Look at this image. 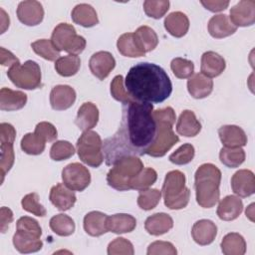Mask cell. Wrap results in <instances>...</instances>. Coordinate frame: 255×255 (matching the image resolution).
<instances>
[{
  "mask_svg": "<svg viewBox=\"0 0 255 255\" xmlns=\"http://www.w3.org/2000/svg\"><path fill=\"white\" fill-rule=\"evenodd\" d=\"M155 136L153 106L137 101L125 104L118 131L103 142L106 164L114 165L122 158L145 154Z\"/></svg>",
  "mask_w": 255,
  "mask_h": 255,
  "instance_id": "1",
  "label": "cell"
},
{
  "mask_svg": "<svg viewBox=\"0 0 255 255\" xmlns=\"http://www.w3.org/2000/svg\"><path fill=\"white\" fill-rule=\"evenodd\" d=\"M125 85L128 93L141 103H162L172 92V84L166 72L161 67L147 62L132 66L127 74Z\"/></svg>",
  "mask_w": 255,
  "mask_h": 255,
  "instance_id": "2",
  "label": "cell"
},
{
  "mask_svg": "<svg viewBox=\"0 0 255 255\" xmlns=\"http://www.w3.org/2000/svg\"><path fill=\"white\" fill-rule=\"evenodd\" d=\"M194 179L197 203L203 208L213 207L220 196V169L212 163H203L195 171Z\"/></svg>",
  "mask_w": 255,
  "mask_h": 255,
  "instance_id": "3",
  "label": "cell"
},
{
  "mask_svg": "<svg viewBox=\"0 0 255 255\" xmlns=\"http://www.w3.org/2000/svg\"><path fill=\"white\" fill-rule=\"evenodd\" d=\"M153 118L156 122V136L145 154L161 157L179 140L172 129L176 119L175 112L171 107H166L154 111Z\"/></svg>",
  "mask_w": 255,
  "mask_h": 255,
  "instance_id": "4",
  "label": "cell"
},
{
  "mask_svg": "<svg viewBox=\"0 0 255 255\" xmlns=\"http://www.w3.org/2000/svg\"><path fill=\"white\" fill-rule=\"evenodd\" d=\"M161 194L167 208L178 210L186 207L189 202L190 190L185 186L184 173L179 170L167 172L162 184Z\"/></svg>",
  "mask_w": 255,
  "mask_h": 255,
  "instance_id": "5",
  "label": "cell"
},
{
  "mask_svg": "<svg viewBox=\"0 0 255 255\" xmlns=\"http://www.w3.org/2000/svg\"><path fill=\"white\" fill-rule=\"evenodd\" d=\"M112 166L107 174V182L119 191L129 190L132 178L143 169V164L138 156L122 158Z\"/></svg>",
  "mask_w": 255,
  "mask_h": 255,
  "instance_id": "6",
  "label": "cell"
},
{
  "mask_svg": "<svg viewBox=\"0 0 255 255\" xmlns=\"http://www.w3.org/2000/svg\"><path fill=\"white\" fill-rule=\"evenodd\" d=\"M76 145L78 155L84 163L92 167H99L103 163V141L99 133L93 130L84 131Z\"/></svg>",
  "mask_w": 255,
  "mask_h": 255,
  "instance_id": "7",
  "label": "cell"
},
{
  "mask_svg": "<svg viewBox=\"0 0 255 255\" xmlns=\"http://www.w3.org/2000/svg\"><path fill=\"white\" fill-rule=\"evenodd\" d=\"M51 41L59 51H66L70 55H79L86 48V40L77 35L73 25L60 23L53 30Z\"/></svg>",
  "mask_w": 255,
  "mask_h": 255,
  "instance_id": "8",
  "label": "cell"
},
{
  "mask_svg": "<svg viewBox=\"0 0 255 255\" xmlns=\"http://www.w3.org/2000/svg\"><path fill=\"white\" fill-rule=\"evenodd\" d=\"M7 76L18 88L24 90H35L42 86L41 69L38 63L32 60L24 64H16L9 68Z\"/></svg>",
  "mask_w": 255,
  "mask_h": 255,
  "instance_id": "9",
  "label": "cell"
},
{
  "mask_svg": "<svg viewBox=\"0 0 255 255\" xmlns=\"http://www.w3.org/2000/svg\"><path fill=\"white\" fill-rule=\"evenodd\" d=\"M63 183L74 191L85 190L91 182L89 169L79 162L66 165L62 170Z\"/></svg>",
  "mask_w": 255,
  "mask_h": 255,
  "instance_id": "10",
  "label": "cell"
},
{
  "mask_svg": "<svg viewBox=\"0 0 255 255\" xmlns=\"http://www.w3.org/2000/svg\"><path fill=\"white\" fill-rule=\"evenodd\" d=\"M16 13L19 21L27 26H36L40 24L44 18L42 4L34 0L20 2Z\"/></svg>",
  "mask_w": 255,
  "mask_h": 255,
  "instance_id": "11",
  "label": "cell"
},
{
  "mask_svg": "<svg viewBox=\"0 0 255 255\" xmlns=\"http://www.w3.org/2000/svg\"><path fill=\"white\" fill-rule=\"evenodd\" d=\"M229 19L236 27L253 25L255 22V2L253 0L239 1L230 9Z\"/></svg>",
  "mask_w": 255,
  "mask_h": 255,
  "instance_id": "12",
  "label": "cell"
},
{
  "mask_svg": "<svg viewBox=\"0 0 255 255\" xmlns=\"http://www.w3.org/2000/svg\"><path fill=\"white\" fill-rule=\"evenodd\" d=\"M116 66V60L110 52L100 51L92 55L89 67L94 76L99 80L106 79Z\"/></svg>",
  "mask_w": 255,
  "mask_h": 255,
  "instance_id": "13",
  "label": "cell"
},
{
  "mask_svg": "<svg viewBox=\"0 0 255 255\" xmlns=\"http://www.w3.org/2000/svg\"><path fill=\"white\" fill-rule=\"evenodd\" d=\"M233 192L239 197H248L255 192V176L249 169L236 171L231 178Z\"/></svg>",
  "mask_w": 255,
  "mask_h": 255,
  "instance_id": "14",
  "label": "cell"
},
{
  "mask_svg": "<svg viewBox=\"0 0 255 255\" xmlns=\"http://www.w3.org/2000/svg\"><path fill=\"white\" fill-rule=\"evenodd\" d=\"M76 101L75 90L68 85L55 86L50 93V104L55 111H65Z\"/></svg>",
  "mask_w": 255,
  "mask_h": 255,
  "instance_id": "15",
  "label": "cell"
},
{
  "mask_svg": "<svg viewBox=\"0 0 255 255\" xmlns=\"http://www.w3.org/2000/svg\"><path fill=\"white\" fill-rule=\"evenodd\" d=\"M49 199L56 208L66 211L75 205L77 197L74 190L68 188L64 183H57L51 188Z\"/></svg>",
  "mask_w": 255,
  "mask_h": 255,
  "instance_id": "16",
  "label": "cell"
},
{
  "mask_svg": "<svg viewBox=\"0 0 255 255\" xmlns=\"http://www.w3.org/2000/svg\"><path fill=\"white\" fill-rule=\"evenodd\" d=\"M218 134L225 147H241L247 144V135L238 126H222L218 128Z\"/></svg>",
  "mask_w": 255,
  "mask_h": 255,
  "instance_id": "17",
  "label": "cell"
},
{
  "mask_svg": "<svg viewBox=\"0 0 255 255\" xmlns=\"http://www.w3.org/2000/svg\"><path fill=\"white\" fill-rule=\"evenodd\" d=\"M216 234L217 226L213 221L208 219H201L196 221L191 229L193 240L201 246L212 243L216 237Z\"/></svg>",
  "mask_w": 255,
  "mask_h": 255,
  "instance_id": "18",
  "label": "cell"
},
{
  "mask_svg": "<svg viewBox=\"0 0 255 255\" xmlns=\"http://www.w3.org/2000/svg\"><path fill=\"white\" fill-rule=\"evenodd\" d=\"M14 247L20 253H33L42 249L43 242L40 236L23 230H17L13 235Z\"/></svg>",
  "mask_w": 255,
  "mask_h": 255,
  "instance_id": "19",
  "label": "cell"
},
{
  "mask_svg": "<svg viewBox=\"0 0 255 255\" xmlns=\"http://www.w3.org/2000/svg\"><path fill=\"white\" fill-rule=\"evenodd\" d=\"M99 122V110L97 106L91 102L84 103L78 110L75 120L76 126L83 131L91 130Z\"/></svg>",
  "mask_w": 255,
  "mask_h": 255,
  "instance_id": "20",
  "label": "cell"
},
{
  "mask_svg": "<svg viewBox=\"0 0 255 255\" xmlns=\"http://www.w3.org/2000/svg\"><path fill=\"white\" fill-rule=\"evenodd\" d=\"M226 63L223 57L213 51H207L201 56V74L208 78L218 77L225 70Z\"/></svg>",
  "mask_w": 255,
  "mask_h": 255,
  "instance_id": "21",
  "label": "cell"
},
{
  "mask_svg": "<svg viewBox=\"0 0 255 255\" xmlns=\"http://www.w3.org/2000/svg\"><path fill=\"white\" fill-rule=\"evenodd\" d=\"M208 32L216 39H221L234 34L237 27L230 21L229 17L225 14H218L212 16L208 22Z\"/></svg>",
  "mask_w": 255,
  "mask_h": 255,
  "instance_id": "22",
  "label": "cell"
},
{
  "mask_svg": "<svg viewBox=\"0 0 255 255\" xmlns=\"http://www.w3.org/2000/svg\"><path fill=\"white\" fill-rule=\"evenodd\" d=\"M243 210L242 200L235 195H227L220 200L217 207V215L221 220L231 221L236 219Z\"/></svg>",
  "mask_w": 255,
  "mask_h": 255,
  "instance_id": "23",
  "label": "cell"
},
{
  "mask_svg": "<svg viewBox=\"0 0 255 255\" xmlns=\"http://www.w3.org/2000/svg\"><path fill=\"white\" fill-rule=\"evenodd\" d=\"M187 90L194 99H203L211 94L213 82L205 75L197 73L191 76L187 81Z\"/></svg>",
  "mask_w": 255,
  "mask_h": 255,
  "instance_id": "24",
  "label": "cell"
},
{
  "mask_svg": "<svg viewBox=\"0 0 255 255\" xmlns=\"http://www.w3.org/2000/svg\"><path fill=\"white\" fill-rule=\"evenodd\" d=\"M107 214L101 211H91L87 213L84 217V229L87 234L99 237L105 233H107Z\"/></svg>",
  "mask_w": 255,
  "mask_h": 255,
  "instance_id": "25",
  "label": "cell"
},
{
  "mask_svg": "<svg viewBox=\"0 0 255 255\" xmlns=\"http://www.w3.org/2000/svg\"><path fill=\"white\" fill-rule=\"evenodd\" d=\"M164 28L171 36L181 38L189 29V19L180 11L172 12L165 17Z\"/></svg>",
  "mask_w": 255,
  "mask_h": 255,
  "instance_id": "26",
  "label": "cell"
},
{
  "mask_svg": "<svg viewBox=\"0 0 255 255\" xmlns=\"http://www.w3.org/2000/svg\"><path fill=\"white\" fill-rule=\"evenodd\" d=\"M201 130V124L196 119L195 114L190 110L183 111L176 124V131L178 134L186 136V137H192L199 133Z\"/></svg>",
  "mask_w": 255,
  "mask_h": 255,
  "instance_id": "27",
  "label": "cell"
},
{
  "mask_svg": "<svg viewBox=\"0 0 255 255\" xmlns=\"http://www.w3.org/2000/svg\"><path fill=\"white\" fill-rule=\"evenodd\" d=\"M27 103V95L21 91L2 88L0 91V109L2 111H17Z\"/></svg>",
  "mask_w": 255,
  "mask_h": 255,
  "instance_id": "28",
  "label": "cell"
},
{
  "mask_svg": "<svg viewBox=\"0 0 255 255\" xmlns=\"http://www.w3.org/2000/svg\"><path fill=\"white\" fill-rule=\"evenodd\" d=\"M173 227V220L170 215L160 212L148 216L144 222V228L147 233L159 236L168 232Z\"/></svg>",
  "mask_w": 255,
  "mask_h": 255,
  "instance_id": "29",
  "label": "cell"
},
{
  "mask_svg": "<svg viewBox=\"0 0 255 255\" xmlns=\"http://www.w3.org/2000/svg\"><path fill=\"white\" fill-rule=\"evenodd\" d=\"M136 226L135 218L130 214L118 213L108 216L107 227L108 230L116 234L128 233L134 230Z\"/></svg>",
  "mask_w": 255,
  "mask_h": 255,
  "instance_id": "30",
  "label": "cell"
},
{
  "mask_svg": "<svg viewBox=\"0 0 255 255\" xmlns=\"http://www.w3.org/2000/svg\"><path fill=\"white\" fill-rule=\"evenodd\" d=\"M71 17L76 24L86 28L94 27L99 23L96 10L91 5L86 3L76 5L72 10Z\"/></svg>",
  "mask_w": 255,
  "mask_h": 255,
  "instance_id": "31",
  "label": "cell"
},
{
  "mask_svg": "<svg viewBox=\"0 0 255 255\" xmlns=\"http://www.w3.org/2000/svg\"><path fill=\"white\" fill-rule=\"evenodd\" d=\"M132 34L137 47L144 53L154 50L158 44L156 33L148 26H140Z\"/></svg>",
  "mask_w": 255,
  "mask_h": 255,
  "instance_id": "32",
  "label": "cell"
},
{
  "mask_svg": "<svg viewBox=\"0 0 255 255\" xmlns=\"http://www.w3.org/2000/svg\"><path fill=\"white\" fill-rule=\"evenodd\" d=\"M225 255H243L246 252V242L242 235L236 232L226 234L220 244Z\"/></svg>",
  "mask_w": 255,
  "mask_h": 255,
  "instance_id": "33",
  "label": "cell"
},
{
  "mask_svg": "<svg viewBox=\"0 0 255 255\" xmlns=\"http://www.w3.org/2000/svg\"><path fill=\"white\" fill-rule=\"evenodd\" d=\"M81 67V60L76 55L60 57L55 62V70L62 77H72L76 75Z\"/></svg>",
  "mask_w": 255,
  "mask_h": 255,
  "instance_id": "34",
  "label": "cell"
},
{
  "mask_svg": "<svg viewBox=\"0 0 255 255\" xmlns=\"http://www.w3.org/2000/svg\"><path fill=\"white\" fill-rule=\"evenodd\" d=\"M51 230L59 236H70L75 232L74 220L66 214H57L50 219Z\"/></svg>",
  "mask_w": 255,
  "mask_h": 255,
  "instance_id": "35",
  "label": "cell"
},
{
  "mask_svg": "<svg viewBox=\"0 0 255 255\" xmlns=\"http://www.w3.org/2000/svg\"><path fill=\"white\" fill-rule=\"evenodd\" d=\"M117 47L119 52L126 57L136 58V57H142L145 55V53L142 52L137 47L132 33H125L121 35L120 38L118 39Z\"/></svg>",
  "mask_w": 255,
  "mask_h": 255,
  "instance_id": "36",
  "label": "cell"
},
{
  "mask_svg": "<svg viewBox=\"0 0 255 255\" xmlns=\"http://www.w3.org/2000/svg\"><path fill=\"white\" fill-rule=\"evenodd\" d=\"M220 161L227 167L234 168L245 160V151L241 147H222L219 152Z\"/></svg>",
  "mask_w": 255,
  "mask_h": 255,
  "instance_id": "37",
  "label": "cell"
},
{
  "mask_svg": "<svg viewBox=\"0 0 255 255\" xmlns=\"http://www.w3.org/2000/svg\"><path fill=\"white\" fill-rule=\"evenodd\" d=\"M45 144L46 141L35 132H28L21 139V148L27 154H41L45 149Z\"/></svg>",
  "mask_w": 255,
  "mask_h": 255,
  "instance_id": "38",
  "label": "cell"
},
{
  "mask_svg": "<svg viewBox=\"0 0 255 255\" xmlns=\"http://www.w3.org/2000/svg\"><path fill=\"white\" fill-rule=\"evenodd\" d=\"M157 179L156 171L151 167L143 168L137 175H135L130 182V189L141 191L149 188Z\"/></svg>",
  "mask_w": 255,
  "mask_h": 255,
  "instance_id": "39",
  "label": "cell"
},
{
  "mask_svg": "<svg viewBox=\"0 0 255 255\" xmlns=\"http://www.w3.org/2000/svg\"><path fill=\"white\" fill-rule=\"evenodd\" d=\"M33 51L48 61H57L60 57V51L54 46L51 40L41 39L31 44Z\"/></svg>",
  "mask_w": 255,
  "mask_h": 255,
  "instance_id": "40",
  "label": "cell"
},
{
  "mask_svg": "<svg viewBox=\"0 0 255 255\" xmlns=\"http://www.w3.org/2000/svg\"><path fill=\"white\" fill-rule=\"evenodd\" d=\"M161 198V190L156 188H147L139 191L137 197V205L143 210H151L159 203Z\"/></svg>",
  "mask_w": 255,
  "mask_h": 255,
  "instance_id": "41",
  "label": "cell"
},
{
  "mask_svg": "<svg viewBox=\"0 0 255 255\" xmlns=\"http://www.w3.org/2000/svg\"><path fill=\"white\" fill-rule=\"evenodd\" d=\"M75 147L67 140H58L54 142L50 149V157L56 161H62L72 157L75 154Z\"/></svg>",
  "mask_w": 255,
  "mask_h": 255,
  "instance_id": "42",
  "label": "cell"
},
{
  "mask_svg": "<svg viewBox=\"0 0 255 255\" xmlns=\"http://www.w3.org/2000/svg\"><path fill=\"white\" fill-rule=\"evenodd\" d=\"M170 69L176 78L187 79L193 75L194 65L190 60L178 57L171 61Z\"/></svg>",
  "mask_w": 255,
  "mask_h": 255,
  "instance_id": "43",
  "label": "cell"
},
{
  "mask_svg": "<svg viewBox=\"0 0 255 255\" xmlns=\"http://www.w3.org/2000/svg\"><path fill=\"white\" fill-rule=\"evenodd\" d=\"M169 9L168 0H146L143 2L144 13L153 19H160Z\"/></svg>",
  "mask_w": 255,
  "mask_h": 255,
  "instance_id": "44",
  "label": "cell"
},
{
  "mask_svg": "<svg viewBox=\"0 0 255 255\" xmlns=\"http://www.w3.org/2000/svg\"><path fill=\"white\" fill-rule=\"evenodd\" d=\"M111 94L115 100L123 103V105L135 101L126 90L122 75H118L113 79L111 83Z\"/></svg>",
  "mask_w": 255,
  "mask_h": 255,
  "instance_id": "45",
  "label": "cell"
},
{
  "mask_svg": "<svg viewBox=\"0 0 255 255\" xmlns=\"http://www.w3.org/2000/svg\"><path fill=\"white\" fill-rule=\"evenodd\" d=\"M22 208L36 216L44 217L47 214L46 208L39 202V195L35 192L29 193L22 198Z\"/></svg>",
  "mask_w": 255,
  "mask_h": 255,
  "instance_id": "46",
  "label": "cell"
},
{
  "mask_svg": "<svg viewBox=\"0 0 255 255\" xmlns=\"http://www.w3.org/2000/svg\"><path fill=\"white\" fill-rule=\"evenodd\" d=\"M195 154L194 146L190 143H184L169 155V160L177 165L189 163Z\"/></svg>",
  "mask_w": 255,
  "mask_h": 255,
  "instance_id": "47",
  "label": "cell"
},
{
  "mask_svg": "<svg viewBox=\"0 0 255 255\" xmlns=\"http://www.w3.org/2000/svg\"><path fill=\"white\" fill-rule=\"evenodd\" d=\"M0 150H1L0 168H1V175H2V181H3L5 174L11 169V167L14 164L15 154L13 149V143H1Z\"/></svg>",
  "mask_w": 255,
  "mask_h": 255,
  "instance_id": "48",
  "label": "cell"
},
{
  "mask_svg": "<svg viewBox=\"0 0 255 255\" xmlns=\"http://www.w3.org/2000/svg\"><path fill=\"white\" fill-rule=\"evenodd\" d=\"M134 253L133 246L130 241L126 238L118 237L112 242H110L108 246V254L109 255H132Z\"/></svg>",
  "mask_w": 255,
  "mask_h": 255,
  "instance_id": "49",
  "label": "cell"
},
{
  "mask_svg": "<svg viewBox=\"0 0 255 255\" xmlns=\"http://www.w3.org/2000/svg\"><path fill=\"white\" fill-rule=\"evenodd\" d=\"M147 255H157V254H167V255H175L177 250L173 246L172 243L167 241H154L148 245Z\"/></svg>",
  "mask_w": 255,
  "mask_h": 255,
  "instance_id": "50",
  "label": "cell"
},
{
  "mask_svg": "<svg viewBox=\"0 0 255 255\" xmlns=\"http://www.w3.org/2000/svg\"><path fill=\"white\" fill-rule=\"evenodd\" d=\"M34 132L38 134L40 137H42L46 142L54 141L58 136L56 128L51 123H48V122H41L37 124Z\"/></svg>",
  "mask_w": 255,
  "mask_h": 255,
  "instance_id": "51",
  "label": "cell"
},
{
  "mask_svg": "<svg viewBox=\"0 0 255 255\" xmlns=\"http://www.w3.org/2000/svg\"><path fill=\"white\" fill-rule=\"evenodd\" d=\"M16 228L17 230H23L34 233L40 237L42 235V229L38 221L29 216L20 217L16 222Z\"/></svg>",
  "mask_w": 255,
  "mask_h": 255,
  "instance_id": "52",
  "label": "cell"
},
{
  "mask_svg": "<svg viewBox=\"0 0 255 255\" xmlns=\"http://www.w3.org/2000/svg\"><path fill=\"white\" fill-rule=\"evenodd\" d=\"M16 136V129L7 123L0 125V143H14Z\"/></svg>",
  "mask_w": 255,
  "mask_h": 255,
  "instance_id": "53",
  "label": "cell"
},
{
  "mask_svg": "<svg viewBox=\"0 0 255 255\" xmlns=\"http://www.w3.org/2000/svg\"><path fill=\"white\" fill-rule=\"evenodd\" d=\"M200 3L203 5V7L205 9H207V10H209L211 12L223 11L229 5V1H221V0H215V1H212V0H207V1L201 0Z\"/></svg>",
  "mask_w": 255,
  "mask_h": 255,
  "instance_id": "54",
  "label": "cell"
},
{
  "mask_svg": "<svg viewBox=\"0 0 255 255\" xmlns=\"http://www.w3.org/2000/svg\"><path fill=\"white\" fill-rule=\"evenodd\" d=\"M13 221V212L8 207H1L0 209V223H1V232L5 233L8 229L9 224Z\"/></svg>",
  "mask_w": 255,
  "mask_h": 255,
  "instance_id": "55",
  "label": "cell"
},
{
  "mask_svg": "<svg viewBox=\"0 0 255 255\" xmlns=\"http://www.w3.org/2000/svg\"><path fill=\"white\" fill-rule=\"evenodd\" d=\"M0 62H1V65L3 66H8V67H12L16 64H19V59L16 58V56H14L10 51L6 50L5 48L1 47L0 48Z\"/></svg>",
  "mask_w": 255,
  "mask_h": 255,
  "instance_id": "56",
  "label": "cell"
},
{
  "mask_svg": "<svg viewBox=\"0 0 255 255\" xmlns=\"http://www.w3.org/2000/svg\"><path fill=\"white\" fill-rule=\"evenodd\" d=\"M253 206H254V203L250 204V205L248 206V208L246 209V211H245L246 216H248L251 221H253V217H252V215H253Z\"/></svg>",
  "mask_w": 255,
  "mask_h": 255,
  "instance_id": "57",
  "label": "cell"
}]
</instances>
